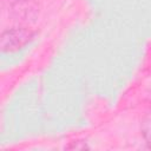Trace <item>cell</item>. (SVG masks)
<instances>
[{"label":"cell","instance_id":"obj_1","mask_svg":"<svg viewBox=\"0 0 151 151\" xmlns=\"http://www.w3.org/2000/svg\"><path fill=\"white\" fill-rule=\"evenodd\" d=\"M34 38V32L26 26H14L5 29L0 37V47L4 53L15 52L26 46Z\"/></svg>","mask_w":151,"mask_h":151},{"label":"cell","instance_id":"obj_2","mask_svg":"<svg viewBox=\"0 0 151 151\" xmlns=\"http://www.w3.org/2000/svg\"><path fill=\"white\" fill-rule=\"evenodd\" d=\"M9 14L20 22L34 21L39 14L38 4L34 0H9Z\"/></svg>","mask_w":151,"mask_h":151},{"label":"cell","instance_id":"obj_3","mask_svg":"<svg viewBox=\"0 0 151 151\" xmlns=\"http://www.w3.org/2000/svg\"><path fill=\"white\" fill-rule=\"evenodd\" d=\"M142 136L147 146L151 147V116H147L142 123Z\"/></svg>","mask_w":151,"mask_h":151},{"label":"cell","instance_id":"obj_4","mask_svg":"<svg viewBox=\"0 0 151 151\" xmlns=\"http://www.w3.org/2000/svg\"><path fill=\"white\" fill-rule=\"evenodd\" d=\"M66 147H67V149H76V150H84V149H87L88 146L86 145L85 142H79V140H77V142H72V144L67 145Z\"/></svg>","mask_w":151,"mask_h":151}]
</instances>
